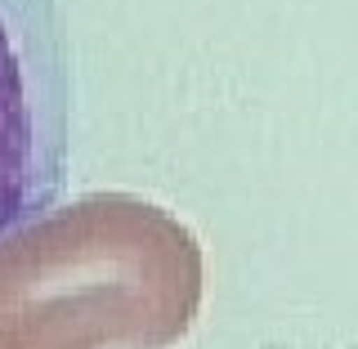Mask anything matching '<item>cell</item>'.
<instances>
[{
  "label": "cell",
  "mask_w": 358,
  "mask_h": 349,
  "mask_svg": "<svg viewBox=\"0 0 358 349\" xmlns=\"http://www.w3.org/2000/svg\"><path fill=\"white\" fill-rule=\"evenodd\" d=\"M67 108L59 0H0V233L63 197Z\"/></svg>",
  "instance_id": "2"
},
{
  "label": "cell",
  "mask_w": 358,
  "mask_h": 349,
  "mask_svg": "<svg viewBox=\"0 0 358 349\" xmlns=\"http://www.w3.org/2000/svg\"><path fill=\"white\" fill-rule=\"evenodd\" d=\"M201 309V246L171 211L90 193L0 233V349H171Z\"/></svg>",
  "instance_id": "1"
}]
</instances>
